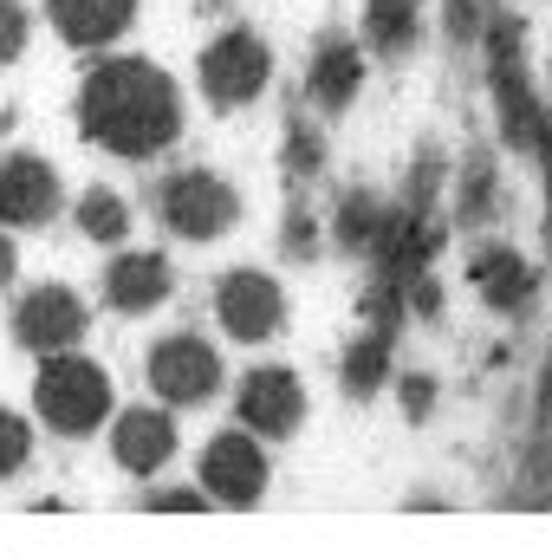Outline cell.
Segmentation results:
<instances>
[{
    "label": "cell",
    "instance_id": "8992f818",
    "mask_svg": "<svg viewBox=\"0 0 552 559\" xmlns=\"http://www.w3.org/2000/svg\"><path fill=\"white\" fill-rule=\"evenodd\" d=\"M143 378H149V397L169 404V411H202L228 391V365H221L215 338H202V332L156 338L149 358H143Z\"/></svg>",
    "mask_w": 552,
    "mask_h": 559
},
{
    "label": "cell",
    "instance_id": "f546056e",
    "mask_svg": "<svg viewBox=\"0 0 552 559\" xmlns=\"http://www.w3.org/2000/svg\"><path fill=\"white\" fill-rule=\"evenodd\" d=\"M448 26H455L461 39H475V33H481V0H448Z\"/></svg>",
    "mask_w": 552,
    "mask_h": 559
},
{
    "label": "cell",
    "instance_id": "d6986e66",
    "mask_svg": "<svg viewBox=\"0 0 552 559\" xmlns=\"http://www.w3.org/2000/svg\"><path fill=\"white\" fill-rule=\"evenodd\" d=\"M384 222H391V195H384V189H345V195L332 202L325 235H332V248H338V254H358V261H364V254L377 248Z\"/></svg>",
    "mask_w": 552,
    "mask_h": 559
},
{
    "label": "cell",
    "instance_id": "9c48e42d",
    "mask_svg": "<svg viewBox=\"0 0 552 559\" xmlns=\"http://www.w3.org/2000/svg\"><path fill=\"white\" fill-rule=\"evenodd\" d=\"M215 325L235 345H274L286 332V286L261 267H228L215 280Z\"/></svg>",
    "mask_w": 552,
    "mask_h": 559
},
{
    "label": "cell",
    "instance_id": "e0dca14e",
    "mask_svg": "<svg viewBox=\"0 0 552 559\" xmlns=\"http://www.w3.org/2000/svg\"><path fill=\"white\" fill-rule=\"evenodd\" d=\"M397 332H404V325H377V319H371V325L345 345V358H338L345 397H377V391L397 384Z\"/></svg>",
    "mask_w": 552,
    "mask_h": 559
},
{
    "label": "cell",
    "instance_id": "52a82bcc",
    "mask_svg": "<svg viewBox=\"0 0 552 559\" xmlns=\"http://www.w3.org/2000/svg\"><path fill=\"white\" fill-rule=\"evenodd\" d=\"M195 488L208 495V508H261L267 488H274V462H267V442L254 429H215L202 442V462H195Z\"/></svg>",
    "mask_w": 552,
    "mask_h": 559
},
{
    "label": "cell",
    "instance_id": "ba28073f",
    "mask_svg": "<svg viewBox=\"0 0 552 559\" xmlns=\"http://www.w3.org/2000/svg\"><path fill=\"white\" fill-rule=\"evenodd\" d=\"M461 274L475 286V299L501 319H527L533 299H540V267L507 241V235H481L468 254H461Z\"/></svg>",
    "mask_w": 552,
    "mask_h": 559
},
{
    "label": "cell",
    "instance_id": "7c38bea8",
    "mask_svg": "<svg viewBox=\"0 0 552 559\" xmlns=\"http://www.w3.org/2000/svg\"><path fill=\"white\" fill-rule=\"evenodd\" d=\"M111 429V462L131 475V481H156L176 449H182V429H176V411L169 404H131L105 423Z\"/></svg>",
    "mask_w": 552,
    "mask_h": 559
},
{
    "label": "cell",
    "instance_id": "7402d4cb",
    "mask_svg": "<svg viewBox=\"0 0 552 559\" xmlns=\"http://www.w3.org/2000/svg\"><path fill=\"white\" fill-rule=\"evenodd\" d=\"M279 169H286L292 189H305V182L325 176V131L305 124L299 111H292V124H286V143H279Z\"/></svg>",
    "mask_w": 552,
    "mask_h": 559
},
{
    "label": "cell",
    "instance_id": "ac0fdd59",
    "mask_svg": "<svg viewBox=\"0 0 552 559\" xmlns=\"http://www.w3.org/2000/svg\"><path fill=\"white\" fill-rule=\"evenodd\" d=\"M46 20L59 26V39H65V46L98 52V46H111V39H124V33H131L137 0H46Z\"/></svg>",
    "mask_w": 552,
    "mask_h": 559
},
{
    "label": "cell",
    "instance_id": "484cf974",
    "mask_svg": "<svg viewBox=\"0 0 552 559\" xmlns=\"http://www.w3.org/2000/svg\"><path fill=\"white\" fill-rule=\"evenodd\" d=\"M26 39H33V13L20 0H0V72L26 52Z\"/></svg>",
    "mask_w": 552,
    "mask_h": 559
},
{
    "label": "cell",
    "instance_id": "277c9868",
    "mask_svg": "<svg viewBox=\"0 0 552 559\" xmlns=\"http://www.w3.org/2000/svg\"><path fill=\"white\" fill-rule=\"evenodd\" d=\"M149 215H156L163 235H176L189 248H208V241H228L241 228V189L215 169H169L149 189Z\"/></svg>",
    "mask_w": 552,
    "mask_h": 559
},
{
    "label": "cell",
    "instance_id": "8fae6325",
    "mask_svg": "<svg viewBox=\"0 0 552 559\" xmlns=\"http://www.w3.org/2000/svg\"><path fill=\"white\" fill-rule=\"evenodd\" d=\"M235 423L254 429L261 442H286L305 429V384L299 371L286 365H254L241 384H235Z\"/></svg>",
    "mask_w": 552,
    "mask_h": 559
},
{
    "label": "cell",
    "instance_id": "4dcf8cb0",
    "mask_svg": "<svg viewBox=\"0 0 552 559\" xmlns=\"http://www.w3.org/2000/svg\"><path fill=\"white\" fill-rule=\"evenodd\" d=\"M13 280H20V248H13V235L0 228V293H7Z\"/></svg>",
    "mask_w": 552,
    "mask_h": 559
},
{
    "label": "cell",
    "instance_id": "d4e9b609",
    "mask_svg": "<svg viewBox=\"0 0 552 559\" xmlns=\"http://www.w3.org/2000/svg\"><path fill=\"white\" fill-rule=\"evenodd\" d=\"M319 235H325V228L305 215V202H292L286 222H279V254H286V261H312V254H319Z\"/></svg>",
    "mask_w": 552,
    "mask_h": 559
},
{
    "label": "cell",
    "instance_id": "5bb4252c",
    "mask_svg": "<svg viewBox=\"0 0 552 559\" xmlns=\"http://www.w3.org/2000/svg\"><path fill=\"white\" fill-rule=\"evenodd\" d=\"M65 209L59 169L39 150H7L0 156V228H46Z\"/></svg>",
    "mask_w": 552,
    "mask_h": 559
},
{
    "label": "cell",
    "instance_id": "9a60e30c",
    "mask_svg": "<svg viewBox=\"0 0 552 559\" xmlns=\"http://www.w3.org/2000/svg\"><path fill=\"white\" fill-rule=\"evenodd\" d=\"M364 92V46L351 33H319L312 59H305V105L319 118H345Z\"/></svg>",
    "mask_w": 552,
    "mask_h": 559
},
{
    "label": "cell",
    "instance_id": "4fadbf2b",
    "mask_svg": "<svg viewBox=\"0 0 552 559\" xmlns=\"http://www.w3.org/2000/svg\"><path fill=\"white\" fill-rule=\"evenodd\" d=\"M98 286H105V306L118 319H149L176 299V261L163 248H118Z\"/></svg>",
    "mask_w": 552,
    "mask_h": 559
},
{
    "label": "cell",
    "instance_id": "7a4b0ae2",
    "mask_svg": "<svg viewBox=\"0 0 552 559\" xmlns=\"http://www.w3.org/2000/svg\"><path fill=\"white\" fill-rule=\"evenodd\" d=\"M481 72H488V98H494V131L514 156H533V143L547 131V92L533 85V52H527V26L520 13H481Z\"/></svg>",
    "mask_w": 552,
    "mask_h": 559
},
{
    "label": "cell",
    "instance_id": "ffe728a7",
    "mask_svg": "<svg viewBox=\"0 0 552 559\" xmlns=\"http://www.w3.org/2000/svg\"><path fill=\"white\" fill-rule=\"evenodd\" d=\"M364 46L391 66H404L422 46V0H364Z\"/></svg>",
    "mask_w": 552,
    "mask_h": 559
},
{
    "label": "cell",
    "instance_id": "5b68a950",
    "mask_svg": "<svg viewBox=\"0 0 552 559\" xmlns=\"http://www.w3.org/2000/svg\"><path fill=\"white\" fill-rule=\"evenodd\" d=\"M267 85H274V46L254 26L215 33L195 59V92L208 98V111H248L267 98Z\"/></svg>",
    "mask_w": 552,
    "mask_h": 559
},
{
    "label": "cell",
    "instance_id": "cb8c5ba5",
    "mask_svg": "<svg viewBox=\"0 0 552 559\" xmlns=\"http://www.w3.org/2000/svg\"><path fill=\"white\" fill-rule=\"evenodd\" d=\"M33 423L20 417V411H7L0 404V481H13V475H26V462H33Z\"/></svg>",
    "mask_w": 552,
    "mask_h": 559
},
{
    "label": "cell",
    "instance_id": "603a6c76",
    "mask_svg": "<svg viewBox=\"0 0 552 559\" xmlns=\"http://www.w3.org/2000/svg\"><path fill=\"white\" fill-rule=\"evenodd\" d=\"M533 481H552V352L533 384Z\"/></svg>",
    "mask_w": 552,
    "mask_h": 559
},
{
    "label": "cell",
    "instance_id": "44dd1931",
    "mask_svg": "<svg viewBox=\"0 0 552 559\" xmlns=\"http://www.w3.org/2000/svg\"><path fill=\"white\" fill-rule=\"evenodd\" d=\"M72 228H79L85 241H98V248H124V241H131V202H124L118 189L92 182V189L72 202Z\"/></svg>",
    "mask_w": 552,
    "mask_h": 559
},
{
    "label": "cell",
    "instance_id": "f1b7e54d",
    "mask_svg": "<svg viewBox=\"0 0 552 559\" xmlns=\"http://www.w3.org/2000/svg\"><path fill=\"white\" fill-rule=\"evenodd\" d=\"M533 163H540V176H547V241H552V105H547V131L533 143Z\"/></svg>",
    "mask_w": 552,
    "mask_h": 559
},
{
    "label": "cell",
    "instance_id": "83f0119b",
    "mask_svg": "<svg viewBox=\"0 0 552 559\" xmlns=\"http://www.w3.org/2000/svg\"><path fill=\"white\" fill-rule=\"evenodd\" d=\"M397 397H404V417H410V423H429V417H435V378H422V371H404Z\"/></svg>",
    "mask_w": 552,
    "mask_h": 559
},
{
    "label": "cell",
    "instance_id": "4316f807",
    "mask_svg": "<svg viewBox=\"0 0 552 559\" xmlns=\"http://www.w3.org/2000/svg\"><path fill=\"white\" fill-rule=\"evenodd\" d=\"M143 508H149V514H202V508H208V495H202L195 481H176V488L143 495Z\"/></svg>",
    "mask_w": 552,
    "mask_h": 559
},
{
    "label": "cell",
    "instance_id": "6da1fadb",
    "mask_svg": "<svg viewBox=\"0 0 552 559\" xmlns=\"http://www.w3.org/2000/svg\"><path fill=\"white\" fill-rule=\"evenodd\" d=\"M182 92L149 59H98L79 85V131L118 163H156L182 143Z\"/></svg>",
    "mask_w": 552,
    "mask_h": 559
},
{
    "label": "cell",
    "instance_id": "2e32d148",
    "mask_svg": "<svg viewBox=\"0 0 552 559\" xmlns=\"http://www.w3.org/2000/svg\"><path fill=\"white\" fill-rule=\"evenodd\" d=\"M507 215V189H501V163L488 143H475L455 169H448V228H468V235H488L494 222Z\"/></svg>",
    "mask_w": 552,
    "mask_h": 559
},
{
    "label": "cell",
    "instance_id": "3957f363",
    "mask_svg": "<svg viewBox=\"0 0 552 559\" xmlns=\"http://www.w3.org/2000/svg\"><path fill=\"white\" fill-rule=\"evenodd\" d=\"M33 417L46 423L52 436H65V442L98 436L105 423L118 417L111 371H105L98 358H85L79 345H72V352H46L39 371H33Z\"/></svg>",
    "mask_w": 552,
    "mask_h": 559
},
{
    "label": "cell",
    "instance_id": "30bf717a",
    "mask_svg": "<svg viewBox=\"0 0 552 559\" xmlns=\"http://www.w3.org/2000/svg\"><path fill=\"white\" fill-rule=\"evenodd\" d=\"M85 325H92V306H85L72 286H59V280L26 286V293L13 299V319H7L13 345L33 352V358H46V352H72V345L85 338Z\"/></svg>",
    "mask_w": 552,
    "mask_h": 559
}]
</instances>
